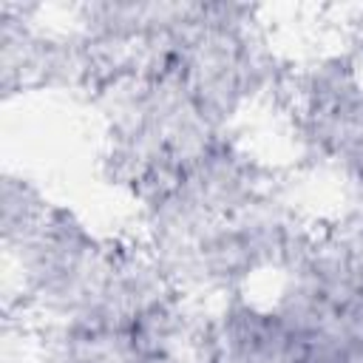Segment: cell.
<instances>
[{
	"instance_id": "cell-1",
	"label": "cell",
	"mask_w": 363,
	"mask_h": 363,
	"mask_svg": "<svg viewBox=\"0 0 363 363\" xmlns=\"http://www.w3.org/2000/svg\"><path fill=\"white\" fill-rule=\"evenodd\" d=\"M51 201L45 199V193L23 176H11L6 173L3 179V193H0V227H3V247L14 250L23 241H28L43 218L48 216Z\"/></svg>"
}]
</instances>
